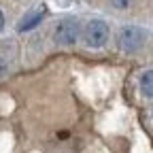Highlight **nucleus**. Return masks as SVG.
<instances>
[{
    "instance_id": "0eeeda50",
    "label": "nucleus",
    "mask_w": 153,
    "mask_h": 153,
    "mask_svg": "<svg viewBox=\"0 0 153 153\" xmlns=\"http://www.w3.org/2000/svg\"><path fill=\"white\" fill-rule=\"evenodd\" d=\"M7 70H9V64H7L4 57L0 55V76H4V74H7Z\"/></svg>"
},
{
    "instance_id": "20e7f679",
    "label": "nucleus",
    "mask_w": 153,
    "mask_h": 153,
    "mask_svg": "<svg viewBox=\"0 0 153 153\" xmlns=\"http://www.w3.org/2000/svg\"><path fill=\"white\" fill-rule=\"evenodd\" d=\"M41 19H43V11H38L34 15H28L26 19H22V24H19V32H26V30L36 28L38 24H41Z\"/></svg>"
},
{
    "instance_id": "7ed1b4c3",
    "label": "nucleus",
    "mask_w": 153,
    "mask_h": 153,
    "mask_svg": "<svg viewBox=\"0 0 153 153\" xmlns=\"http://www.w3.org/2000/svg\"><path fill=\"white\" fill-rule=\"evenodd\" d=\"M76 38H79V24H76V19H72V17L62 19L55 28V41L60 45H74Z\"/></svg>"
},
{
    "instance_id": "39448f33",
    "label": "nucleus",
    "mask_w": 153,
    "mask_h": 153,
    "mask_svg": "<svg viewBox=\"0 0 153 153\" xmlns=\"http://www.w3.org/2000/svg\"><path fill=\"white\" fill-rule=\"evenodd\" d=\"M140 89L145 94V98H151V96H153V72L151 70L143 72V76H140Z\"/></svg>"
},
{
    "instance_id": "f257e3e1",
    "label": "nucleus",
    "mask_w": 153,
    "mask_h": 153,
    "mask_svg": "<svg viewBox=\"0 0 153 153\" xmlns=\"http://www.w3.org/2000/svg\"><path fill=\"white\" fill-rule=\"evenodd\" d=\"M83 41L87 47L91 49H100L106 45L108 41V26L100 19H91V22L85 26V34H83Z\"/></svg>"
},
{
    "instance_id": "423d86ee",
    "label": "nucleus",
    "mask_w": 153,
    "mask_h": 153,
    "mask_svg": "<svg viewBox=\"0 0 153 153\" xmlns=\"http://www.w3.org/2000/svg\"><path fill=\"white\" fill-rule=\"evenodd\" d=\"M111 4H113L115 9H128V7L132 4V0H111Z\"/></svg>"
},
{
    "instance_id": "6e6552de",
    "label": "nucleus",
    "mask_w": 153,
    "mask_h": 153,
    "mask_svg": "<svg viewBox=\"0 0 153 153\" xmlns=\"http://www.w3.org/2000/svg\"><path fill=\"white\" fill-rule=\"evenodd\" d=\"M2 26H4V17H2V13H0V30H2Z\"/></svg>"
},
{
    "instance_id": "f03ea898",
    "label": "nucleus",
    "mask_w": 153,
    "mask_h": 153,
    "mask_svg": "<svg viewBox=\"0 0 153 153\" xmlns=\"http://www.w3.org/2000/svg\"><path fill=\"white\" fill-rule=\"evenodd\" d=\"M143 43H145V32H143L140 28L128 26V28H121V30H119L117 45H119L123 51H128V53L138 51V49L143 47Z\"/></svg>"
}]
</instances>
